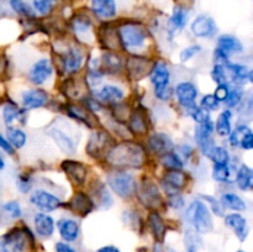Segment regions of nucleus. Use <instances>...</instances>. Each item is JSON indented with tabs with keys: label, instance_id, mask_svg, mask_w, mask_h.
Masks as SVG:
<instances>
[{
	"label": "nucleus",
	"instance_id": "nucleus-1",
	"mask_svg": "<svg viewBox=\"0 0 253 252\" xmlns=\"http://www.w3.org/2000/svg\"><path fill=\"white\" fill-rule=\"evenodd\" d=\"M104 160L113 169H138L147 162V151L141 143L126 140L115 143Z\"/></svg>",
	"mask_w": 253,
	"mask_h": 252
},
{
	"label": "nucleus",
	"instance_id": "nucleus-2",
	"mask_svg": "<svg viewBox=\"0 0 253 252\" xmlns=\"http://www.w3.org/2000/svg\"><path fill=\"white\" fill-rule=\"evenodd\" d=\"M118 34L121 48L131 54H138V51H142L150 37L147 29L143 25L133 21H126L119 25Z\"/></svg>",
	"mask_w": 253,
	"mask_h": 252
},
{
	"label": "nucleus",
	"instance_id": "nucleus-3",
	"mask_svg": "<svg viewBox=\"0 0 253 252\" xmlns=\"http://www.w3.org/2000/svg\"><path fill=\"white\" fill-rule=\"evenodd\" d=\"M185 221L193 227L197 234H208L214 229L211 211L203 200L197 199L190 203L185 210Z\"/></svg>",
	"mask_w": 253,
	"mask_h": 252
},
{
	"label": "nucleus",
	"instance_id": "nucleus-4",
	"mask_svg": "<svg viewBox=\"0 0 253 252\" xmlns=\"http://www.w3.org/2000/svg\"><path fill=\"white\" fill-rule=\"evenodd\" d=\"M106 185L121 199H131L137 190L135 175L126 169H111L106 175Z\"/></svg>",
	"mask_w": 253,
	"mask_h": 252
},
{
	"label": "nucleus",
	"instance_id": "nucleus-5",
	"mask_svg": "<svg viewBox=\"0 0 253 252\" xmlns=\"http://www.w3.org/2000/svg\"><path fill=\"white\" fill-rule=\"evenodd\" d=\"M56 68L67 76H74L82 71L85 62L83 48L77 44H67L61 52H56Z\"/></svg>",
	"mask_w": 253,
	"mask_h": 252
},
{
	"label": "nucleus",
	"instance_id": "nucleus-6",
	"mask_svg": "<svg viewBox=\"0 0 253 252\" xmlns=\"http://www.w3.org/2000/svg\"><path fill=\"white\" fill-rule=\"evenodd\" d=\"M148 78L153 85L155 96L158 100L168 101L169 99H172L174 91L170 86V71L166 62H155V66H153Z\"/></svg>",
	"mask_w": 253,
	"mask_h": 252
},
{
	"label": "nucleus",
	"instance_id": "nucleus-7",
	"mask_svg": "<svg viewBox=\"0 0 253 252\" xmlns=\"http://www.w3.org/2000/svg\"><path fill=\"white\" fill-rule=\"evenodd\" d=\"M136 197L143 208L148 210H160L166 204V200L161 193L157 183L150 177H142L137 185Z\"/></svg>",
	"mask_w": 253,
	"mask_h": 252
},
{
	"label": "nucleus",
	"instance_id": "nucleus-8",
	"mask_svg": "<svg viewBox=\"0 0 253 252\" xmlns=\"http://www.w3.org/2000/svg\"><path fill=\"white\" fill-rule=\"evenodd\" d=\"M32 234L25 226L12 227L0 236V252H25Z\"/></svg>",
	"mask_w": 253,
	"mask_h": 252
},
{
	"label": "nucleus",
	"instance_id": "nucleus-9",
	"mask_svg": "<svg viewBox=\"0 0 253 252\" xmlns=\"http://www.w3.org/2000/svg\"><path fill=\"white\" fill-rule=\"evenodd\" d=\"M115 143V138L108 131L103 130V128H95L89 136L85 146V152L89 157L101 160L105 157L106 153Z\"/></svg>",
	"mask_w": 253,
	"mask_h": 252
},
{
	"label": "nucleus",
	"instance_id": "nucleus-10",
	"mask_svg": "<svg viewBox=\"0 0 253 252\" xmlns=\"http://www.w3.org/2000/svg\"><path fill=\"white\" fill-rule=\"evenodd\" d=\"M155 62V59L143 54H130L124 62V71L131 81H142L150 76Z\"/></svg>",
	"mask_w": 253,
	"mask_h": 252
},
{
	"label": "nucleus",
	"instance_id": "nucleus-11",
	"mask_svg": "<svg viewBox=\"0 0 253 252\" xmlns=\"http://www.w3.org/2000/svg\"><path fill=\"white\" fill-rule=\"evenodd\" d=\"M127 130L130 135L135 137H145L148 135V131L151 128L150 115H148L146 108L142 105L135 106L130 111V115L127 119Z\"/></svg>",
	"mask_w": 253,
	"mask_h": 252
},
{
	"label": "nucleus",
	"instance_id": "nucleus-12",
	"mask_svg": "<svg viewBox=\"0 0 253 252\" xmlns=\"http://www.w3.org/2000/svg\"><path fill=\"white\" fill-rule=\"evenodd\" d=\"M189 174L183 169L166 170L161 178V185L166 195H173L182 193L189 182Z\"/></svg>",
	"mask_w": 253,
	"mask_h": 252
},
{
	"label": "nucleus",
	"instance_id": "nucleus-13",
	"mask_svg": "<svg viewBox=\"0 0 253 252\" xmlns=\"http://www.w3.org/2000/svg\"><path fill=\"white\" fill-rule=\"evenodd\" d=\"M30 203L41 212H52L62 207L61 198L46 189H36L30 195Z\"/></svg>",
	"mask_w": 253,
	"mask_h": 252
},
{
	"label": "nucleus",
	"instance_id": "nucleus-14",
	"mask_svg": "<svg viewBox=\"0 0 253 252\" xmlns=\"http://www.w3.org/2000/svg\"><path fill=\"white\" fill-rule=\"evenodd\" d=\"M53 69L54 66L51 59L46 58V57L40 58L30 67L29 72H27V79L36 86L43 85L52 77Z\"/></svg>",
	"mask_w": 253,
	"mask_h": 252
},
{
	"label": "nucleus",
	"instance_id": "nucleus-15",
	"mask_svg": "<svg viewBox=\"0 0 253 252\" xmlns=\"http://www.w3.org/2000/svg\"><path fill=\"white\" fill-rule=\"evenodd\" d=\"M61 168L74 187H84L88 177V168L84 163L74 160H64L61 163Z\"/></svg>",
	"mask_w": 253,
	"mask_h": 252
},
{
	"label": "nucleus",
	"instance_id": "nucleus-16",
	"mask_svg": "<svg viewBox=\"0 0 253 252\" xmlns=\"http://www.w3.org/2000/svg\"><path fill=\"white\" fill-rule=\"evenodd\" d=\"M64 111L67 115L73 120L78 121V123L84 124L85 126L90 128H98L99 126V119L96 114L91 113L88 108L84 105H79V104H67L64 105Z\"/></svg>",
	"mask_w": 253,
	"mask_h": 252
},
{
	"label": "nucleus",
	"instance_id": "nucleus-17",
	"mask_svg": "<svg viewBox=\"0 0 253 252\" xmlns=\"http://www.w3.org/2000/svg\"><path fill=\"white\" fill-rule=\"evenodd\" d=\"M66 207L71 210L72 212L77 214L78 216H86L90 214L94 209H95V204H94L93 199L90 195L85 192H76L71 197V199L67 202Z\"/></svg>",
	"mask_w": 253,
	"mask_h": 252
},
{
	"label": "nucleus",
	"instance_id": "nucleus-18",
	"mask_svg": "<svg viewBox=\"0 0 253 252\" xmlns=\"http://www.w3.org/2000/svg\"><path fill=\"white\" fill-rule=\"evenodd\" d=\"M124 62L125 58L118 51H105L99 58L98 68L104 76H116L124 69Z\"/></svg>",
	"mask_w": 253,
	"mask_h": 252
},
{
	"label": "nucleus",
	"instance_id": "nucleus-19",
	"mask_svg": "<svg viewBox=\"0 0 253 252\" xmlns=\"http://www.w3.org/2000/svg\"><path fill=\"white\" fill-rule=\"evenodd\" d=\"M173 91H174L178 104L185 111L188 109L193 108L194 105H197L198 89L195 86V84L192 83V82H180V83H178L175 85Z\"/></svg>",
	"mask_w": 253,
	"mask_h": 252
},
{
	"label": "nucleus",
	"instance_id": "nucleus-20",
	"mask_svg": "<svg viewBox=\"0 0 253 252\" xmlns=\"http://www.w3.org/2000/svg\"><path fill=\"white\" fill-rule=\"evenodd\" d=\"M21 105L25 110H34V109L43 108L48 104L49 95L44 89L42 88H31L24 90L21 93Z\"/></svg>",
	"mask_w": 253,
	"mask_h": 252
},
{
	"label": "nucleus",
	"instance_id": "nucleus-21",
	"mask_svg": "<svg viewBox=\"0 0 253 252\" xmlns=\"http://www.w3.org/2000/svg\"><path fill=\"white\" fill-rule=\"evenodd\" d=\"M98 41L105 51H119L121 48L120 39H119L118 27L111 25L110 22H105L98 29Z\"/></svg>",
	"mask_w": 253,
	"mask_h": 252
},
{
	"label": "nucleus",
	"instance_id": "nucleus-22",
	"mask_svg": "<svg viewBox=\"0 0 253 252\" xmlns=\"http://www.w3.org/2000/svg\"><path fill=\"white\" fill-rule=\"evenodd\" d=\"M192 34L198 39H210L217 32V25L209 15H199L190 25Z\"/></svg>",
	"mask_w": 253,
	"mask_h": 252
},
{
	"label": "nucleus",
	"instance_id": "nucleus-23",
	"mask_svg": "<svg viewBox=\"0 0 253 252\" xmlns=\"http://www.w3.org/2000/svg\"><path fill=\"white\" fill-rule=\"evenodd\" d=\"M147 148L153 155L161 156L174 151V142L168 133L153 132L147 137Z\"/></svg>",
	"mask_w": 253,
	"mask_h": 252
},
{
	"label": "nucleus",
	"instance_id": "nucleus-24",
	"mask_svg": "<svg viewBox=\"0 0 253 252\" xmlns=\"http://www.w3.org/2000/svg\"><path fill=\"white\" fill-rule=\"evenodd\" d=\"M94 98L103 105L111 106L114 104H118L125 99V91L123 88L118 85H113V84H105V85L100 86L99 89H95L94 93Z\"/></svg>",
	"mask_w": 253,
	"mask_h": 252
},
{
	"label": "nucleus",
	"instance_id": "nucleus-25",
	"mask_svg": "<svg viewBox=\"0 0 253 252\" xmlns=\"http://www.w3.org/2000/svg\"><path fill=\"white\" fill-rule=\"evenodd\" d=\"M93 199L95 207L98 205L101 209H109L113 207V195H111L110 189L108 185L101 180H95L93 184L90 185V194H89Z\"/></svg>",
	"mask_w": 253,
	"mask_h": 252
},
{
	"label": "nucleus",
	"instance_id": "nucleus-26",
	"mask_svg": "<svg viewBox=\"0 0 253 252\" xmlns=\"http://www.w3.org/2000/svg\"><path fill=\"white\" fill-rule=\"evenodd\" d=\"M224 221L225 225L235 232V235H236L240 241H246L250 232V226L249 221H247L244 215L240 214V212H231V214L225 215Z\"/></svg>",
	"mask_w": 253,
	"mask_h": 252
},
{
	"label": "nucleus",
	"instance_id": "nucleus-27",
	"mask_svg": "<svg viewBox=\"0 0 253 252\" xmlns=\"http://www.w3.org/2000/svg\"><path fill=\"white\" fill-rule=\"evenodd\" d=\"M56 226L58 229L59 236L64 242H74L76 240H78L79 234H81V226L76 219L61 217L59 220H57Z\"/></svg>",
	"mask_w": 253,
	"mask_h": 252
},
{
	"label": "nucleus",
	"instance_id": "nucleus-28",
	"mask_svg": "<svg viewBox=\"0 0 253 252\" xmlns=\"http://www.w3.org/2000/svg\"><path fill=\"white\" fill-rule=\"evenodd\" d=\"M225 68H226L227 76H229V82H234L236 85L251 83L253 81V72L247 66L229 62L227 64H225Z\"/></svg>",
	"mask_w": 253,
	"mask_h": 252
},
{
	"label": "nucleus",
	"instance_id": "nucleus-29",
	"mask_svg": "<svg viewBox=\"0 0 253 252\" xmlns=\"http://www.w3.org/2000/svg\"><path fill=\"white\" fill-rule=\"evenodd\" d=\"M54 227V220L51 215L47 212H36L34 215V229L37 236L42 237V239H49L53 235Z\"/></svg>",
	"mask_w": 253,
	"mask_h": 252
},
{
	"label": "nucleus",
	"instance_id": "nucleus-30",
	"mask_svg": "<svg viewBox=\"0 0 253 252\" xmlns=\"http://www.w3.org/2000/svg\"><path fill=\"white\" fill-rule=\"evenodd\" d=\"M90 10L101 20H111L116 16L118 6L115 0H90Z\"/></svg>",
	"mask_w": 253,
	"mask_h": 252
},
{
	"label": "nucleus",
	"instance_id": "nucleus-31",
	"mask_svg": "<svg viewBox=\"0 0 253 252\" xmlns=\"http://www.w3.org/2000/svg\"><path fill=\"white\" fill-rule=\"evenodd\" d=\"M147 226L152 232L156 241L163 242L167 232V224L157 210H151L147 216Z\"/></svg>",
	"mask_w": 253,
	"mask_h": 252
},
{
	"label": "nucleus",
	"instance_id": "nucleus-32",
	"mask_svg": "<svg viewBox=\"0 0 253 252\" xmlns=\"http://www.w3.org/2000/svg\"><path fill=\"white\" fill-rule=\"evenodd\" d=\"M26 110L17 106L15 103H6L2 106L1 118L5 126H15L14 123L24 124V119L26 118Z\"/></svg>",
	"mask_w": 253,
	"mask_h": 252
},
{
	"label": "nucleus",
	"instance_id": "nucleus-33",
	"mask_svg": "<svg viewBox=\"0 0 253 252\" xmlns=\"http://www.w3.org/2000/svg\"><path fill=\"white\" fill-rule=\"evenodd\" d=\"M188 22V11L183 6H175L173 9L172 15L168 19L167 30L170 36H174L179 31H182Z\"/></svg>",
	"mask_w": 253,
	"mask_h": 252
},
{
	"label": "nucleus",
	"instance_id": "nucleus-34",
	"mask_svg": "<svg viewBox=\"0 0 253 252\" xmlns=\"http://www.w3.org/2000/svg\"><path fill=\"white\" fill-rule=\"evenodd\" d=\"M216 48H219L220 51L226 53L227 56H230L232 53H241L245 49L242 42L236 36H232V35H221L217 39Z\"/></svg>",
	"mask_w": 253,
	"mask_h": 252
},
{
	"label": "nucleus",
	"instance_id": "nucleus-35",
	"mask_svg": "<svg viewBox=\"0 0 253 252\" xmlns=\"http://www.w3.org/2000/svg\"><path fill=\"white\" fill-rule=\"evenodd\" d=\"M49 136H51L52 140L57 143L59 148L63 151L64 153H68V155H72L76 151V142H74L73 138L68 135V133L64 132L63 130L58 127H53L49 130Z\"/></svg>",
	"mask_w": 253,
	"mask_h": 252
},
{
	"label": "nucleus",
	"instance_id": "nucleus-36",
	"mask_svg": "<svg viewBox=\"0 0 253 252\" xmlns=\"http://www.w3.org/2000/svg\"><path fill=\"white\" fill-rule=\"evenodd\" d=\"M237 188L242 192H251L253 189V170L250 166L241 165L236 169L235 177Z\"/></svg>",
	"mask_w": 253,
	"mask_h": 252
},
{
	"label": "nucleus",
	"instance_id": "nucleus-37",
	"mask_svg": "<svg viewBox=\"0 0 253 252\" xmlns=\"http://www.w3.org/2000/svg\"><path fill=\"white\" fill-rule=\"evenodd\" d=\"M220 203L224 207V209L234 210V211H245L247 209V203L246 200L239 194L232 192H225L222 193L220 197Z\"/></svg>",
	"mask_w": 253,
	"mask_h": 252
},
{
	"label": "nucleus",
	"instance_id": "nucleus-38",
	"mask_svg": "<svg viewBox=\"0 0 253 252\" xmlns=\"http://www.w3.org/2000/svg\"><path fill=\"white\" fill-rule=\"evenodd\" d=\"M232 116H234V114H232V111L230 110V109H225V110H222L221 113H220V115L217 116L216 123L214 124V127L220 137H227L229 133L231 132Z\"/></svg>",
	"mask_w": 253,
	"mask_h": 252
},
{
	"label": "nucleus",
	"instance_id": "nucleus-39",
	"mask_svg": "<svg viewBox=\"0 0 253 252\" xmlns=\"http://www.w3.org/2000/svg\"><path fill=\"white\" fill-rule=\"evenodd\" d=\"M236 177V170L232 169L231 165H214L212 166V178L216 182L224 183V184H231L234 183Z\"/></svg>",
	"mask_w": 253,
	"mask_h": 252
},
{
	"label": "nucleus",
	"instance_id": "nucleus-40",
	"mask_svg": "<svg viewBox=\"0 0 253 252\" xmlns=\"http://www.w3.org/2000/svg\"><path fill=\"white\" fill-rule=\"evenodd\" d=\"M5 135H6V140L14 147V150H20L27 142L26 132L17 126H6Z\"/></svg>",
	"mask_w": 253,
	"mask_h": 252
},
{
	"label": "nucleus",
	"instance_id": "nucleus-41",
	"mask_svg": "<svg viewBox=\"0 0 253 252\" xmlns=\"http://www.w3.org/2000/svg\"><path fill=\"white\" fill-rule=\"evenodd\" d=\"M93 27L90 17L84 14H77L71 20V29L73 30L74 35L82 37L84 35H88L89 31Z\"/></svg>",
	"mask_w": 253,
	"mask_h": 252
},
{
	"label": "nucleus",
	"instance_id": "nucleus-42",
	"mask_svg": "<svg viewBox=\"0 0 253 252\" xmlns=\"http://www.w3.org/2000/svg\"><path fill=\"white\" fill-rule=\"evenodd\" d=\"M160 163L166 170H175L184 168V160L174 151L161 156Z\"/></svg>",
	"mask_w": 253,
	"mask_h": 252
},
{
	"label": "nucleus",
	"instance_id": "nucleus-43",
	"mask_svg": "<svg viewBox=\"0 0 253 252\" xmlns=\"http://www.w3.org/2000/svg\"><path fill=\"white\" fill-rule=\"evenodd\" d=\"M251 130L252 128L250 127L249 125H246V124H240V125H237L236 127L232 128L231 132H230L229 136H227V137H229V143L234 148H240V145H241L245 135Z\"/></svg>",
	"mask_w": 253,
	"mask_h": 252
},
{
	"label": "nucleus",
	"instance_id": "nucleus-44",
	"mask_svg": "<svg viewBox=\"0 0 253 252\" xmlns=\"http://www.w3.org/2000/svg\"><path fill=\"white\" fill-rule=\"evenodd\" d=\"M242 99H244V89L240 85L230 86L229 94H227V98L225 99L224 103L227 106V109H232L240 105Z\"/></svg>",
	"mask_w": 253,
	"mask_h": 252
},
{
	"label": "nucleus",
	"instance_id": "nucleus-45",
	"mask_svg": "<svg viewBox=\"0 0 253 252\" xmlns=\"http://www.w3.org/2000/svg\"><path fill=\"white\" fill-rule=\"evenodd\" d=\"M208 158H210L214 165H229L230 163V153L224 146H215Z\"/></svg>",
	"mask_w": 253,
	"mask_h": 252
},
{
	"label": "nucleus",
	"instance_id": "nucleus-46",
	"mask_svg": "<svg viewBox=\"0 0 253 252\" xmlns=\"http://www.w3.org/2000/svg\"><path fill=\"white\" fill-rule=\"evenodd\" d=\"M10 7L20 16L25 19H34L35 11L24 1V0H10Z\"/></svg>",
	"mask_w": 253,
	"mask_h": 252
},
{
	"label": "nucleus",
	"instance_id": "nucleus-47",
	"mask_svg": "<svg viewBox=\"0 0 253 252\" xmlns=\"http://www.w3.org/2000/svg\"><path fill=\"white\" fill-rule=\"evenodd\" d=\"M2 210H4L5 214L12 220L20 219L22 215V208L21 205H20V203L16 202V200H9V202L4 203Z\"/></svg>",
	"mask_w": 253,
	"mask_h": 252
},
{
	"label": "nucleus",
	"instance_id": "nucleus-48",
	"mask_svg": "<svg viewBox=\"0 0 253 252\" xmlns=\"http://www.w3.org/2000/svg\"><path fill=\"white\" fill-rule=\"evenodd\" d=\"M187 113L197 124H202L208 120H211V119H210V111L205 110L204 108H202V106L199 105H194L193 108L188 109Z\"/></svg>",
	"mask_w": 253,
	"mask_h": 252
},
{
	"label": "nucleus",
	"instance_id": "nucleus-49",
	"mask_svg": "<svg viewBox=\"0 0 253 252\" xmlns=\"http://www.w3.org/2000/svg\"><path fill=\"white\" fill-rule=\"evenodd\" d=\"M202 199L205 204L210 205L209 210H211V211L214 212V215H216V216L219 217L225 216V209L217 198L211 197V195H202Z\"/></svg>",
	"mask_w": 253,
	"mask_h": 252
},
{
	"label": "nucleus",
	"instance_id": "nucleus-50",
	"mask_svg": "<svg viewBox=\"0 0 253 252\" xmlns=\"http://www.w3.org/2000/svg\"><path fill=\"white\" fill-rule=\"evenodd\" d=\"M56 1L57 0H32V6L39 14L48 15L54 9Z\"/></svg>",
	"mask_w": 253,
	"mask_h": 252
},
{
	"label": "nucleus",
	"instance_id": "nucleus-51",
	"mask_svg": "<svg viewBox=\"0 0 253 252\" xmlns=\"http://www.w3.org/2000/svg\"><path fill=\"white\" fill-rule=\"evenodd\" d=\"M211 78L216 84L230 83L226 68H225V66H221V64L215 63L214 68L211 71Z\"/></svg>",
	"mask_w": 253,
	"mask_h": 252
},
{
	"label": "nucleus",
	"instance_id": "nucleus-52",
	"mask_svg": "<svg viewBox=\"0 0 253 252\" xmlns=\"http://www.w3.org/2000/svg\"><path fill=\"white\" fill-rule=\"evenodd\" d=\"M199 106L208 111H216L220 109V101L214 96V94H207L200 99Z\"/></svg>",
	"mask_w": 253,
	"mask_h": 252
},
{
	"label": "nucleus",
	"instance_id": "nucleus-53",
	"mask_svg": "<svg viewBox=\"0 0 253 252\" xmlns=\"http://www.w3.org/2000/svg\"><path fill=\"white\" fill-rule=\"evenodd\" d=\"M200 51H202V47H200L199 44H192V46L185 47V48H183L182 51H180V62L184 63V62L190 61V59H192L193 57L197 56Z\"/></svg>",
	"mask_w": 253,
	"mask_h": 252
},
{
	"label": "nucleus",
	"instance_id": "nucleus-54",
	"mask_svg": "<svg viewBox=\"0 0 253 252\" xmlns=\"http://www.w3.org/2000/svg\"><path fill=\"white\" fill-rule=\"evenodd\" d=\"M168 207L172 208L174 210H180L184 208L185 205V199L183 198L182 193H178V194H173V195H168L167 197V202Z\"/></svg>",
	"mask_w": 253,
	"mask_h": 252
},
{
	"label": "nucleus",
	"instance_id": "nucleus-55",
	"mask_svg": "<svg viewBox=\"0 0 253 252\" xmlns=\"http://www.w3.org/2000/svg\"><path fill=\"white\" fill-rule=\"evenodd\" d=\"M229 90H230V83L217 84L216 89H215L214 91V96L220 101V103H224L225 99L227 98Z\"/></svg>",
	"mask_w": 253,
	"mask_h": 252
},
{
	"label": "nucleus",
	"instance_id": "nucleus-56",
	"mask_svg": "<svg viewBox=\"0 0 253 252\" xmlns=\"http://www.w3.org/2000/svg\"><path fill=\"white\" fill-rule=\"evenodd\" d=\"M17 188L21 193L26 194L31 190L32 184H31V179H30V175L27 174H20L19 179H17Z\"/></svg>",
	"mask_w": 253,
	"mask_h": 252
},
{
	"label": "nucleus",
	"instance_id": "nucleus-57",
	"mask_svg": "<svg viewBox=\"0 0 253 252\" xmlns=\"http://www.w3.org/2000/svg\"><path fill=\"white\" fill-rule=\"evenodd\" d=\"M240 148L244 151H251L253 148V131H249V132L245 135L244 140H242Z\"/></svg>",
	"mask_w": 253,
	"mask_h": 252
},
{
	"label": "nucleus",
	"instance_id": "nucleus-58",
	"mask_svg": "<svg viewBox=\"0 0 253 252\" xmlns=\"http://www.w3.org/2000/svg\"><path fill=\"white\" fill-rule=\"evenodd\" d=\"M0 150H2L4 152H6L7 155H14L15 153L14 147L10 145L9 141L6 140V137H5L4 135H1V133H0Z\"/></svg>",
	"mask_w": 253,
	"mask_h": 252
},
{
	"label": "nucleus",
	"instance_id": "nucleus-59",
	"mask_svg": "<svg viewBox=\"0 0 253 252\" xmlns=\"http://www.w3.org/2000/svg\"><path fill=\"white\" fill-rule=\"evenodd\" d=\"M54 251L56 252H78L74 247H72L68 242L59 241L57 242L56 246H54Z\"/></svg>",
	"mask_w": 253,
	"mask_h": 252
},
{
	"label": "nucleus",
	"instance_id": "nucleus-60",
	"mask_svg": "<svg viewBox=\"0 0 253 252\" xmlns=\"http://www.w3.org/2000/svg\"><path fill=\"white\" fill-rule=\"evenodd\" d=\"M96 252H121V251L116 246H113V245H108V246L100 247V249H99Z\"/></svg>",
	"mask_w": 253,
	"mask_h": 252
},
{
	"label": "nucleus",
	"instance_id": "nucleus-61",
	"mask_svg": "<svg viewBox=\"0 0 253 252\" xmlns=\"http://www.w3.org/2000/svg\"><path fill=\"white\" fill-rule=\"evenodd\" d=\"M153 252H165V249H163V242L156 241L155 246H153Z\"/></svg>",
	"mask_w": 253,
	"mask_h": 252
},
{
	"label": "nucleus",
	"instance_id": "nucleus-62",
	"mask_svg": "<svg viewBox=\"0 0 253 252\" xmlns=\"http://www.w3.org/2000/svg\"><path fill=\"white\" fill-rule=\"evenodd\" d=\"M5 160H4V156L1 155V152H0V170H2L5 168Z\"/></svg>",
	"mask_w": 253,
	"mask_h": 252
},
{
	"label": "nucleus",
	"instance_id": "nucleus-63",
	"mask_svg": "<svg viewBox=\"0 0 253 252\" xmlns=\"http://www.w3.org/2000/svg\"><path fill=\"white\" fill-rule=\"evenodd\" d=\"M138 252H146V249H141V251H138Z\"/></svg>",
	"mask_w": 253,
	"mask_h": 252
},
{
	"label": "nucleus",
	"instance_id": "nucleus-64",
	"mask_svg": "<svg viewBox=\"0 0 253 252\" xmlns=\"http://www.w3.org/2000/svg\"><path fill=\"white\" fill-rule=\"evenodd\" d=\"M236 252H246V251H244V250H239V251H236Z\"/></svg>",
	"mask_w": 253,
	"mask_h": 252
}]
</instances>
